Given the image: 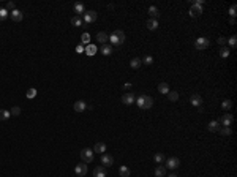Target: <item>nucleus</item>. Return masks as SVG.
Here are the masks:
<instances>
[{
	"mask_svg": "<svg viewBox=\"0 0 237 177\" xmlns=\"http://www.w3.org/2000/svg\"><path fill=\"white\" fill-rule=\"evenodd\" d=\"M125 33L122 30H114L111 35H109V41H111V46H120L125 43Z\"/></svg>",
	"mask_w": 237,
	"mask_h": 177,
	"instance_id": "f257e3e1",
	"label": "nucleus"
},
{
	"mask_svg": "<svg viewBox=\"0 0 237 177\" xmlns=\"http://www.w3.org/2000/svg\"><path fill=\"white\" fill-rule=\"evenodd\" d=\"M136 105H138L141 109H150L153 106V98L149 97V95H139L134 101Z\"/></svg>",
	"mask_w": 237,
	"mask_h": 177,
	"instance_id": "f03ea898",
	"label": "nucleus"
},
{
	"mask_svg": "<svg viewBox=\"0 0 237 177\" xmlns=\"http://www.w3.org/2000/svg\"><path fill=\"white\" fill-rule=\"evenodd\" d=\"M202 6H204V0H196V2H193V5H191V8H190V16L198 17L202 13Z\"/></svg>",
	"mask_w": 237,
	"mask_h": 177,
	"instance_id": "7ed1b4c3",
	"label": "nucleus"
},
{
	"mask_svg": "<svg viewBox=\"0 0 237 177\" xmlns=\"http://www.w3.org/2000/svg\"><path fill=\"white\" fill-rule=\"evenodd\" d=\"M209 46H210V40L206 38V36H201V38H198V40L195 41V48H196L198 51H204V49L209 48Z\"/></svg>",
	"mask_w": 237,
	"mask_h": 177,
	"instance_id": "20e7f679",
	"label": "nucleus"
},
{
	"mask_svg": "<svg viewBox=\"0 0 237 177\" xmlns=\"http://www.w3.org/2000/svg\"><path fill=\"white\" fill-rule=\"evenodd\" d=\"M81 158H82V163H92L93 161V150L92 149H82L81 150Z\"/></svg>",
	"mask_w": 237,
	"mask_h": 177,
	"instance_id": "39448f33",
	"label": "nucleus"
},
{
	"mask_svg": "<svg viewBox=\"0 0 237 177\" xmlns=\"http://www.w3.org/2000/svg\"><path fill=\"white\" fill-rule=\"evenodd\" d=\"M179 164H180V160L177 157H171V158H168L166 160V169H177L179 168Z\"/></svg>",
	"mask_w": 237,
	"mask_h": 177,
	"instance_id": "423d86ee",
	"label": "nucleus"
},
{
	"mask_svg": "<svg viewBox=\"0 0 237 177\" xmlns=\"http://www.w3.org/2000/svg\"><path fill=\"white\" fill-rule=\"evenodd\" d=\"M82 16H84V22H87V24H92V22H95V21H97V17H98L97 11H93V10H89V11H86Z\"/></svg>",
	"mask_w": 237,
	"mask_h": 177,
	"instance_id": "0eeeda50",
	"label": "nucleus"
},
{
	"mask_svg": "<svg viewBox=\"0 0 237 177\" xmlns=\"http://www.w3.org/2000/svg\"><path fill=\"white\" fill-rule=\"evenodd\" d=\"M232 120H234L232 114H223V116H221V119L218 120V122H220V125H221V127H231Z\"/></svg>",
	"mask_w": 237,
	"mask_h": 177,
	"instance_id": "6e6552de",
	"label": "nucleus"
},
{
	"mask_svg": "<svg viewBox=\"0 0 237 177\" xmlns=\"http://www.w3.org/2000/svg\"><path fill=\"white\" fill-rule=\"evenodd\" d=\"M87 164L86 163H79V164H76L75 166V172H76V175H79V177H84L86 174H87Z\"/></svg>",
	"mask_w": 237,
	"mask_h": 177,
	"instance_id": "1a4fd4ad",
	"label": "nucleus"
},
{
	"mask_svg": "<svg viewBox=\"0 0 237 177\" xmlns=\"http://www.w3.org/2000/svg\"><path fill=\"white\" fill-rule=\"evenodd\" d=\"M101 164H103L104 168L112 166V164H114V157L109 155V153H103V155H101Z\"/></svg>",
	"mask_w": 237,
	"mask_h": 177,
	"instance_id": "9d476101",
	"label": "nucleus"
},
{
	"mask_svg": "<svg viewBox=\"0 0 237 177\" xmlns=\"http://www.w3.org/2000/svg\"><path fill=\"white\" fill-rule=\"evenodd\" d=\"M87 103L84 100H79V101H76L75 105H73V109L76 111V112H84V111H87Z\"/></svg>",
	"mask_w": 237,
	"mask_h": 177,
	"instance_id": "9b49d317",
	"label": "nucleus"
},
{
	"mask_svg": "<svg viewBox=\"0 0 237 177\" xmlns=\"http://www.w3.org/2000/svg\"><path fill=\"white\" fill-rule=\"evenodd\" d=\"M134 101H136V97H134V94H131V92H128V94H125V95L122 97V103L126 105V106L133 105Z\"/></svg>",
	"mask_w": 237,
	"mask_h": 177,
	"instance_id": "f8f14e48",
	"label": "nucleus"
},
{
	"mask_svg": "<svg viewBox=\"0 0 237 177\" xmlns=\"http://www.w3.org/2000/svg\"><path fill=\"white\" fill-rule=\"evenodd\" d=\"M10 17H11L14 22H21V21L24 19V13H22L21 10H13V11L10 13Z\"/></svg>",
	"mask_w": 237,
	"mask_h": 177,
	"instance_id": "ddd939ff",
	"label": "nucleus"
},
{
	"mask_svg": "<svg viewBox=\"0 0 237 177\" xmlns=\"http://www.w3.org/2000/svg\"><path fill=\"white\" fill-rule=\"evenodd\" d=\"M207 130L212 133H217L218 130H220V122H218V120H210V122L207 124Z\"/></svg>",
	"mask_w": 237,
	"mask_h": 177,
	"instance_id": "4468645a",
	"label": "nucleus"
},
{
	"mask_svg": "<svg viewBox=\"0 0 237 177\" xmlns=\"http://www.w3.org/2000/svg\"><path fill=\"white\" fill-rule=\"evenodd\" d=\"M190 103L193 105V106H198V108H199V106L202 105V97H201V95H198V94L191 95V97H190Z\"/></svg>",
	"mask_w": 237,
	"mask_h": 177,
	"instance_id": "2eb2a0df",
	"label": "nucleus"
},
{
	"mask_svg": "<svg viewBox=\"0 0 237 177\" xmlns=\"http://www.w3.org/2000/svg\"><path fill=\"white\" fill-rule=\"evenodd\" d=\"M73 10H75L76 16H78V14H84V13H86V6H84V3L78 2V3H75V5H73Z\"/></svg>",
	"mask_w": 237,
	"mask_h": 177,
	"instance_id": "dca6fc26",
	"label": "nucleus"
},
{
	"mask_svg": "<svg viewBox=\"0 0 237 177\" xmlns=\"http://www.w3.org/2000/svg\"><path fill=\"white\" fill-rule=\"evenodd\" d=\"M93 177H106L104 166H97L95 169H93Z\"/></svg>",
	"mask_w": 237,
	"mask_h": 177,
	"instance_id": "f3484780",
	"label": "nucleus"
},
{
	"mask_svg": "<svg viewBox=\"0 0 237 177\" xmlns=\"http://www.w3.org/2000/svg\"><path fill=\"white\" fill-rule=\"evenodd\" d=\"M108 40H109V36H108L104 32H98V33H97V41H98L100 44H101V46H103V44H106V41H108Z\"/></svg>",
	"mask_w": 237,
	"mask_h": 177,
	"instance_id": "a211bd4d",
	"label": "nucleus"
},
{
	"mask_svg": "<svg viewBox=\"0 0 237 177\" xmlns=\"http://www.w3.org/2000/svg\"><path fill=\"white\" fill-rule=\"evenodd\" d=\"M93 152H98L100 155L106 153V144H104V142H97L95 147H93Z\"/></svg>",
	"mask_w": 237,
	"mask_h": 177,
	"instance_id": "6ab92c4d",
	"label": "nucleus"
},
{
	"mask_svg": "<svg viewBox=\"0 0 237 177\" xmlns=\"http://www.w3.org/2000/svg\"><path fill=\"white\" fill-rule=\"evenodd\" d=\"M155 177H166V168L163 164L155 168Z\"/></svg>",
	"mask_w": 237,
	"mask_h": 177,
	"instance_id": "aec40b11",
	"label": "nucleus"
},
{
	"mask_svg": "<svg viewBox=\"0 0 237 177\" xmlns=\"http://www.w3.org/2000/svg\"><path fill=\"white\" fill-rule=\"evenodd\" d=\"M141 65H142V60H141L139 57H134V59H131V62H130V67H131L133 70H138Z\"/></svg>",
	"mask_w": 237,
	"mask_h": 177,
	"instance_id": "412c9836",
	"label": "nucleus"
},
{
	"mask_svg": "<svg viewBox=\"0 0 237 177\" xmlns=\"http://www.w3.org/2000/svg\"><path fill=\"white\" fill-rule=\"evenodd\" d=\"M158 92H160V94H163V95H168L169 86H168L166 82H160V84H158Z\"/></svg>",
	"mask_w": 237,
	"mask_h": 177,
	"instance_id": "4be33fe9",
	"label": "nucleus"
},
{
	"mask_svg": "<svg viewBox=\"0 0 237 177\" xmlns=\"http://www.w3.org/2000/svg\"><path fill=\"white\" fill-rule=\"evenodd\" d=\"M112 51H114V48H112L111 44H103V46H101V54H103V55H111Z\"/></svg>",
	"mask_w": 237,
	"mask_h": 177,
	"instance_id": "5701e85b",
	"label": "nucleus"
},
{
	"mask_svg": "<svg viewBox=\"0 0 237 177\" xmlns=\"http://www.w3.org/2000/svg\"><path fill=\"white\" fill-rule=\"evenodd\" d=\"M149 14H150V19H157V17L160 16V11L157 6H150L149 8Z\"/></svg>",
	"mask_w": 237,
	"mask_h": 177,
	"instance_id": "b1692460",
	"label": "nucleus"
},
{
	"mask_svg": "<svg viewBox=\"0 0 237 177\" xmlns=\"http://www.w3.org/2000/svg\"><path fill=\"white\" fill-rule=\"evenodd\" d=\"M119 174H120V177H130V168L128 166H120V169H119Z\"/></svg>",
	"mask_w": 237,
	"mask_h": 177,
	"instance_id": "393cba45",
	"label": "nucleus"
},
{
	"mask_svg": "<svg viewBox=\"0 0 237 177\" xmlns=\"http://www.w3.org/2000/svg\"><path fill=\"white\" fill-rule=\"evenodd\" d=\"M147 29L149 30H157L158 29V21L157 19H149L147 21Z\"/></svg>",
	"mask_w": 237,
	"mask_h": 177,
	"instance_id": "a878e982",
	"label": "nucleus"
},
{
	"mask_svg": "<svg viewBox=\"0 0 237 177\" xmlns=\"http://www.w3.org/2000/svg\"><path fill=\"white\" fill-rule=\"evenodd\" d=\"M168 100L174 103V101L179 100V94H177V92H174V90H169V92H168Z\"/></svg>",
	"mask_w": 237,
	"mask_h": 177,
	"instance_id": "bb28decb",
	"label": "nucleus"
},
{
	"mask_svg": "<svg viewBox=\"0 0 237 177\" xmlns=\"http://www.w3.org/2000/svg\"><path fill=\"white\" fill-rule=\"evenodd\" d=\"M11 117V112L6 109H0V120H8Z\"/></svg>",
	"mask_w": 237,
	"mask_h": 177,
	"instance_id": "cd10ccee",
	"label": "nucleus"
},
{
	"mask_svg": "<svg viewBox=\"0 0 237 177\" xmlns=\"http://www.w3.org/2000/svg\"><path fill=\"white\" fill-rule=\"evenodd\" d=\"M97 51H98L97 46H93V44H89L87 48H86V54H87V55H95Z\"/></svg>",
	"mask_w": 237,
	"mask_h": 177,
	"instance_id": "c85d7f7f",
	"label": "nucleus"
},
{
	"mask_svg": "<svg viewBox=\"0 0 237 177\" xmlns=\"http://www.w3.org/2000/svg\"><path fill=\"white\" fill-rule=\"evenodd\" d=\"M220 135H223V136H229L231 133H232V130H231V127H220Z\"/></svg>",
	"mask_w": 237,
	"mask_h": 177,
	"instance_id": "c756f323",
	"label": "nucleus"
},
{
	"mask_svg": "<svg viewBox=\"0 0 237 177\" xmlns=\"http://www.w3.org/2000/svg\"><path fill=\"white\" fill-rule=\"evenodd\" d=\"M81 43L82 44H86V46H89L90 44V33H82V36H81Z\"/></svg>",
	"mask_w": 237,
	"mask_h": 177,
	"instance_id": "7c9ffc66",
	"label": "nucleus"
},
{
	"mask_svg": "<svg viewBox=\"0 0 237 177\" xmlns=\"http://www.w3.org/2000/svg\"><path fill=\"white\" fill-rule=\"evenodd\" d=\"M71 24L75 27H81L82 25V19H81L79 16H75V17H71Z\"/></svg>",
	"mask_w": 237,
	"mask_h": 177,
	"instance_id": "2f4dec72",
	"label": "nucleus"
},
{
	"mask_svg": "<svg viewBox=\"0 0 237 177\" xmlns=\"http://www.w3.org/2000/svg\"><path fill=\"white\" fill-rule=\"evenodd\" d=\"M8 16H10V13L5 10V6H0V21H5Z\"/></svg>",
	"mask_w": 237,
	"mask_h": 177,
	"instance_id": "473e14b6",
	"label": "nucleus"
},
{
	"mask_svg": "<svg viewBox=\"0 0 237 177\" xmlns=\"http://www.w3.org/2000/svg\"><path fill=\"white\" fill-rule=\"evenodd\" d=\"M153 160H155V163H158V164H161L163 161H165V155L163 153H155V157H153Z\"/></svg>",
	"mask_w": 237,
	"mask_h": 177,
	"instance_id": "72a5a7b5",
	"label": "nucleus"
},
{
	"mask_svg": "<svg viewBox=\"0 0 237 177\" xmlns=\"http://www.w3.org/2000/svg\"><path fill=\"white\" fill-rule=\"evenodd\" d=\"M220 55H221L223 59L229 57V48H228V46H223V48L220 49Z\"/></svg>",
	"mask_w": 237,
	"mask_h": 177,
	"instance_id": "f704fd0d",
	"label": "nucleus"
},
{
	"mask_svg": "<svg viewBox=\"0 0 237 177\" xmlns=\"http://www.w3.org/2000/svg\"><path fill=\"white\" fill-rule=\"evenodd\" d=\"M228 44H229V48H232V49H234L235 46H237V36H235V35H232L231 38L228 40Z\"/></svg>",
	"mask_w": 237,
	"mask_h": 177,
	"instance_id": "c9c22d12",
	"label": "nucleus"
},
{
	"mask_svg": "<svg viewBox=\"0 0 237 177\" xmlns=\"http://www.w3.org/2000/svg\"><path fill=\"white\" fill-rule=\"evenodd\" d=\"M221 108L226 109V111H228V109H231V108H232V101H231V100H224L223 103H221Z\"/></svg>",
	"mask_w": 237,
	"mask_h": 177,
	"instance_id": "e433bc0d",
	"label": "nucleus"
},
{
	"mask_svg": "<svg viewBox=\"0 0 237 177\" xmlns=\"http://www.w3.org/2000/svg\"><path fill=\"white\" fill-rule=\"evenodd\" d=\"M25 97L27 98H35L36 97V89H29V90H27V94H25Z\"/></svg>",
	"mask_w": 237,
	"mask_h": 177,
	"instance_id": "4c0bfd02",
	"label": "nucleus"
},
{
	"mask_svg": "<svg viewBox=\"0 0 237 177\" xmlns=\"http://www.w3.org/2000/svg\"><path fill=\"white\" fill-rule=\"evenodd\" d=\"M142 63H145V65H152V63H153V57H152V55H145V57L142 59Z\"/></svg>",
	"mask_w": 237,
	"mask_h": 177,
	"instance_id": "58836bf2",
	"label": "nucleus"
},
{
	"mask_svg": "<svg viewBox=\"0 0 237 177\" xmlns=\"http://www.w3.org/2000/svg\"><path fill=\"white\" fill-rule=\"evenodd\" d=\"M10 112H11V116H19L21 114V108L19 106H13V109L10 111Z\"/></svg>",
	"mask_w": 237,
	"mask_h": 177,
	"instance_id": "ea45409f",
	"label": "nucleus"
},
{
	"mask_svg": "<svg viewBox=\"0 0 237 177\" xmlns=\"http://www.w3.org/2000/svg\"><path fill=\"white\" fill-rule=\"evenodd\" d=\"M235 10H237V6H235V5H231V6H229V11H228V13L231 14V17H234V16L237 14V13H235Z\"/></svg>",
	"mask_w": 237,
	"mask_h": 177,
	"instance_id": "a19ab883",
	"label": "nucleus"
},
{
	"mask_svg": "<svg viewBox=\"0 0 237 177\" xmlns=\"http://www.w3.org/2000/svg\"><path fill=\"white\" fill-rule=\"evenodd\" d=\"M226 43H228V40L224 38V36H220V38H218V44L223 46V44H226Z\"/></svg>",
	"mask_w": 237,
	"mask_h": 177,
	"instance_id": "79ce46f5",
	"label": "nucleus"
},
{
	"mask_svg": "<svg viewBox=\"0 0 237 177\" xmlns=\"http://www.w3.org/2000/svg\"><path fill=\"white\" fill-rule=\"evenodd\" d=\"M76 52H84V48H82V44H81V46H78V48H76Z\"/></svg>",
	"mask_w": 237,
	"mask_h": 177,
	"instance_id": "37998d69",
	"label": "nucleus"
},
{
	"mask_svg": "<svg viewBox=\"0 0 237 177\" xmlns=\"http://www.w3.org/2000/svg\"><path fill=\"white\" fill-rule=\"evenodd\" d=\"M131 87V84L130 82H126V84H123V89H130Z\"/></svg>",
	"mask_w": 237,
	"mask_h": 177,
	"instance_id": "c03bdc74",
	"label": "nucleus"
},
{
	"mask_svg": "<svg viewBox=\"0 0 237 177\" xmlns=\"http://www.w3.org/2000/svg\"><path fill=\"white\" fill-rule=\"evenodd\" d=\"M168 177H177V175H176V174H169Z\"/></svg>",
	"mask_w": 237,
	"mask_h": 177,
	"instance_id": "a18cd8bd",
	"label": "nucleus"
}]
</instances>
